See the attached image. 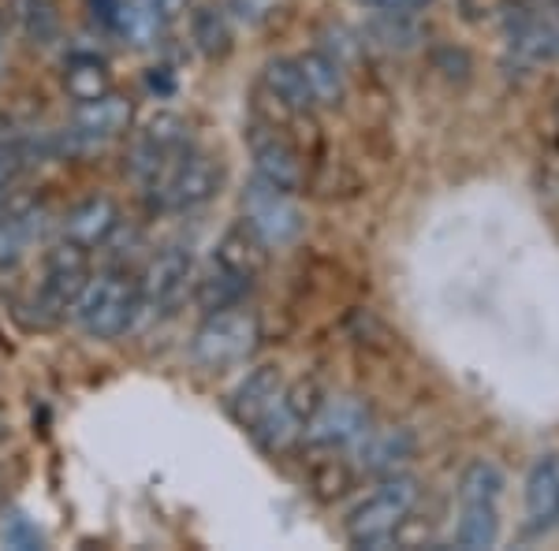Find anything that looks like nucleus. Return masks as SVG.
<instances>
[{
    "mask_svg": "<svg viewBox=\"0 0 559 551\" xmlns=\"http://www.w3.org/2000/svg\"><path fill=\"white\" fill-rule=\"evenodd\" d=\"M261 86H265V94L273 97L280 108H287V112H310L313 108V94L299 71V60H292V57L265 60V68H261Z\"/></svg>",
    "mask_w": 559,
    "mask_h": 551,
    "instance_id": "6ab92c4d",
    "label": "nucleus"
},
{
    "mask_svg": "<svg viewBox=\"0 0 559 551\" xmlns=\"http://www.w3.org/2000/svg\"><path fill=\"white\" fill-rule=\"evenodd\" d=\"M250 284H254V279L231 273V268H224L221 261H213V265L205 268L202 276H194L191 295H194L198 310L216 313V310H228V306H239L242 295L250 291Z\"/></svg>",
    "mask_w": 559,
    "mask_h": 551,
    "instance_id": "4be33fe9",
    "label": "nucleus"
},
{
    "mask_svg": "<svg viewBox=\"0 0 559 551\" xmlns=\"http://www.w3.org/2000/svg\"><path fill=\"white\" fill-rule=\"evenodd\" d=\"M150 4H153V12L160 15V23L168 26V23H176L187 8H191V0H150Z\"/></svg>",
    "mask_w": 559,
    "mask_h": 551,
    "instance_id": "2f4dec72",
    "label": "nucleus"
},
{
    "mask_svg": "<svg viewBox=\"0 0 559 551\" xmlns=\"http://www.w3.org/2000/svg\"><path fill=\"white\" fill-rule=\"evenodd\" d=\"M526 514L534 529H548L559 522V455L537 458L526 477Z\"/></svg>",
    "mask_w": 559,
    "mask_h": 551,
    "instance_id": "f3484780",
    "label": "nucleus"
},
{
    "mask_svg": "<svg viewBox=\"0 0 559 551\" xmlns=\"http://www.w3.org/2000/svg\"><path fill=\"white\" fill-rule=\"evenodd\" d=\"M160 31H165V23L153 12L150 0H120L108 34H116V38L134 45V49H150V45H157Z\"/></svg>",
    "mask_w": 559,
    "mask_h": 551,
    "instance_id": "b1692460",
    "label": "nucleus"
},
{
    "mask_svg": "<svg viewBox=\"0 0 559 551\" xmlns=\"http://www.w3.org/2000/svg\"><path fill=\"white\" fill-rule=\"evenodd\" d=\"M421 500V488L414 477L392 474L377 488L373 495H366L347 518V540L355 548H384L395 540L403 522L411 518L414 507Z\"/></svg>",
    "mask_w": 559,
    "mask_h": 551,
    "instance_id": "7ed1b4c3",
    "label": "nucleus"
},
{
    "mask_svg": "<svg viewBox=\"0 0 559 551\" xmlns=\"http://www.w3.org/2000/svg\"><path fill=\"white\" fill-rule=\"evenodd\" d=\"M60 83H64L71 101L86 105V101H97V97L112 94V71H108V64L97 52H71Z\"/></svg>",
    "mask_w": 559,
    "mask_h": 551,
    "instance_id": "aec40b11",
    "label": "nucleus"
},
{
    "mask_svg": "<svg viewBox=\"0 0 559 551\" xmlns=\"http://www.w3.org/2000/svg\"><path fill=\"white\" fill-rule=\"evenodd\" d=\"M548 4H556V8H559V0H548Z\"/></svg>",
    "mask_w": 559,
    "mask_h": 551,
    "instance_id": "f704fd0d",
    "label": "nucleus"
},
{
    "mask_svg": "<svg viewBox=\"0 0 559 551\" xmlns=\"http://www.w3.org/2000/svg\"><path fill=\"white\" fill-rule=\"evenodd\" d=\"M242 224H247L269 250L292 247L306 228L302 209L292 202V194L261 183L258 176H254V183L242 191Z\"/></svg>",
    "mask_w": 559,
    "mask_h": 551,
    "instance_id": "0eeeda50",
    "label": "nucleus"
},
{
    "mask_svg": "<svg viewBox=\"0 0 559 551\" xmlns=\"http://www.w3.org/2000/svg\"><path fill=\"white\" fill-rule=\"evenodd\" d=\"M45 228V205L34 197H12L0 205V268L20 265Z\"/></svg>",
    "mask_w": 559,
    "mask_h": 551,
    "instance_id": "4468645a",
    "label": "nucleus"
},
{
    "mask_svg": "<svg viewBox=\"0 0 559 551\" xmlns=\"http://www.w3.org/2000/svg\"><path fill=\"white\" fill-rule=\"evenodd\" d=\"M191 41L198 45V52L210 60H224L231 52V31L228 20H224L221 8L202 4L191 12Z\"/></svg>",
    "mask_w": 559,
    "mask_h": 551,
    "instance_id": "a878e982",
    "label": "nucleus"
},
{
    "mask_svg": "<svg viewBox=\"0 0 559 551\" xmlns=\"http://www.w3.org/2000/svg\"><path fill=\"white\" fill-rule=\"evenodd\" d=\"M519 20L508 23V45L522 64H556L559 60V23L519 8Z\"/></svg>",
    "mask_w": 559,
    "mask_h": 551,
    "instance_id": "dca6fc26",
    "label": "nucleus"
},
{
    "mask_svg": "<svg viewBox=\"0 0 559 551\" xmlns=\"http://www.w3.org/2000/svg\"><path fill=\"white\" fill-rule=\"evenodd\" d=\"M366 31H369V38H373L377 45H384V49H411V45H418V38H421V26L414 20H407V12L377 15Z\"/></svg>",
    "mask_w": 559,
    "mask_h": 551,
    "instance_id": "c85d7f7f",
    "label": "nucleus"
},
{
    "mask_svg": "<svg viewBox=\"0 0 559 551\" xmlns=\"http://www.w3.org/2000/svg\"><path fill=\"white\" fill-rule=\"evenodd\" d=\"M258 343V318L254 310L228 306V310L205 313L191 339V358L202 369H228L242 361Z\"/></svg>",
    "mask_w": 559,
    "mask_h": 551,
    "instance_id": "20e7f679",
    "label": "nucleus"
},
{
    "mask_svg": "<svg viewBox=\"0 0 559 551\" xmlns=\"http://www.w3.org/2000/svg\"><path fill=\"white\" fill-rule=\"evenodd\" d=\"M0 64H4V57H0Z\"/></svg>",
    "mask_w": 559,
    "mask_h": 551,
    "instance_id": "c9c22d12",
    "label": "nucleus"
},
{
    "mask_svg": "<svg viewBox=\"0 0 559 551\" xmlns=\"http://www.w3.org/2000/svg\"><path fill=\"white\" fill-rule=\"evenodd\" d=\"M90 276H94L90 273V250L71 239H60L57 247L45 254V279H41V291H38L41 310L49 313V318L75 313Z\"/></svg>",
    "mask_w": 559,
    "mask_h": 551,
    "instance_id": "1a4fd4ad",
    "label": "nucleus"
},
{
    "mask_svg": "<svg viewBox=\"0 0 559 551\" xmlns=\"http://www.w3.org/2000/svg\"><path fill=\"white\" fill-rule=\"evenodd\" d=\"M116 4H120V0H86L90 15H94V20L105 26V31H112V15H116Z\"/></svg>",
    "mask_w": 559,
    "mask_h": 551,
    "instance_id": "473e14b6",
    "label": "nucleus"
},
{
    "mask_svg": "<svg viewBox=\"0 0 559 551\" xmlns=\"http://www.w3.org/2000/svg\"><path fill=\"white\" fill-rule=\"evenodd\" d=\"M221 165L210 153L183 146L142 191H146V202L157 213H187L213 202L216 191H221Z\"/></svg>",
    "mask_w": 559,
    "mask_h": 551,
    "instance_id": "f03ea898",
    "label": "nucleus"
},
{
    "mask_svg": "<svg viewBox=\"0 0 559 551\" xmlns=\"http://www.w3.org/2000/svg\"><path fill=\"white\" fill-rule=\"evenodd\" d=\"M131 116L134 108L128 97L112 94L97 97V101H86L75 108L71 123L64 131H57V146L60 153H90V149H102L112 139H120L123 131L131 128Z\"/></svg>",
    "mask_w": 559,
    "mask_h": 551,
    "instance_id": "6e6552de",
    "label": "nucleus"
},
{
    "mask_svg": "<svg viewBox=\"0 0 559 551\" xmlns=\"http://www.w3.org/2000/svg\"><path fill=\"white\" fill-rule=\"evenodd\" d=\"M321 399H324V395H321L318 381H299V384L284 387V392L273 399V406H269V410L261 414L254 424H250V432H254V444L261 451H269V455L287 451L295 440H302L306 421H310V414L318 410Z\"/></svg>",
    "mask_w": 559,
    "mask_h": 551,
    "instance_id": "423d86ee",
    "label": "nucleus"
},
{
    "mask_svg": "<svg viewBox=\"0 0 559 551\" xmlns=\"http://www.w3.org/2000/svg\"><path fill=\"white\" fill-rule=\"evenodd\" d=\"M0 537H4L12 548H38L41 544V532L34 529L23 514H12V518L4 522V529H0Z\"/></svg>",
    "mask_w": 559,
    "mask_h": 551,
    "instance_id": "c756f323",
    "label": "nucleus"
},
{
    "mask_svg": "<svg viewBox=\"0 0 559 551\" xmlns=\"http://www.w3.org/2000/svg\"><path fill=\"white\" fill-rule=\"evenodd\" d=\"M20 168H23L20 153L4 142V146H0V205L8 202V194H12V183H15V176H20Z\"/></svg>",
    "mask_w": 559,
    "mask_h": 551,
    "instance_id": "7c9ffc66",
    "label": "nucleus"
},
{
    "mask_svg": "<svg viewBox=\"0 0 559 551\" xmlns=\"http://www.w3.org/2000/svg\"><path fill=\"white\" fill-rule=\"evenodd\" d=\"M183 146H191V142H187V120H183V116L168 112V108L153 112L150 120L142 123V131L134 134V142H131V160H128L131 179L146 187L150 179L157 176V171L165 168Z\"/></svg>",
    "mask_w": 559,
    "mask_h": 551,
    "instance_id": "9b49d317",
    "label": "nucleus"
},
{
    "mask_svg": "<svg viewBox=\"0 0 559 551\" xmlns=\"http://www.w3.org/2000/svg\"><path fill=\"white\" fill-rule=\"evenodd\" d=\"M503 469L489 458H474L459 477V503H496L503 495Z\"/></svg>",
    "mask_w": 559,
    "mask_h": 551,
    "instance_id": "bb28decb",
    "label": "nucleus"
},
{
    "mask_svg": "<svg viewBox=\"0 0 559 551\" xmlns=\"http://www.w3.org/2000/svg\"><path fill=\"white\" fill-rule=\"evenodd\" d=\"M12 20L20 23V31L34 41H52L57 38V4L52 0H12Z\"/></svg>",
    "mask_w": 559,
    "mask_h": 551,
    "instance_id": "cd10ccee",
    "label": "nucleus"
},
{
    "mask_svg": "<svg viewBox=\"0 0 559 551\" xmlns=\"http://www.w3.org/2000/svg\"><path fill=\"white\" fill-rule=\"evenodd\" d=\"M247 146H250V160H254V176L261 183L276 187V191H287V194L299 191L306 179L302 157L276 128H250Z\"/></svg>",
    "mask_w": 559,
    "mask_h": 551,
    "instance_id": "f8f14e48",
    "label": "nucleus"
},
{
    "mask_svg": "<svg viewBox=\"0 0 559 551\" xmlns=\"http://www.w3.org/2000/svg\"><path fill=\"white\" fill-rule=\"evenodd\" d=\"M71 318L90 339H120L139 321V279L128 268H105L90 276Z\"/></svg>",
    "mask_w": 559,
    "mask_h": 551,
    "instance_id": "f257e3e1",
    "label": "nucleus"
},
{
    "mask_svg": "<svg viewBox=\"0 0 559 551\" xmlns=\"http://www.w3.org/2000/svg\"><path fill=\"white\" fill-rule=\"evenodd\" d=\"M369 8H381V12H414V8H426L429 0H362Z\"/></svg>",
    "mask_w": 559,
    "mask_h": 551,
    "instance_id": "72a5a7b5",
    "label": "nucleus"
},
{
    "mask_svg": "<svg viewBox=\"0 0 559 551\" xmlns=\"http://www.w3.org/2000/svg\"><path fill=\"white\" fill-rule=\"evenodd\" d=\"M194 287V257L187 247H168L146 265L139 276V313L165 321L191 298Z\"/></svg>",
    "mask_w": 559,
    "mask_h": 551,
    "instance_id": "39448f33",
    "label": "nucleus"
},
{
    "mask_svg": "<svg viewBox=\"0 0 559 551\" xmlns=\"http://www.w3.org/2000/svg\"><path fill=\"white\" fill-rule=\"evenodd\" d=\"M373 424V406L362 395H324L310 414L302 440L310 447H350Z\"/></svg>",
    "mask_w": 559,
    "mask_h": 551,
    "instance_id": "9d476101",
    "label": "nucleus"
},
{
    "mask_svg": "<svg viewBox=\"0 0 559 551\" xmlns=\"http://www.w3.org/2000/svg\"><path fill=\"white\" fill-rule=\"evenodd\" d=\"M295 60H299V71L313 94V105H324V108L344 105L347 79H344V68H340L329 52H302V57H295Z\"/></svg>",
    "mask_w": 559,
    "mask_h": 551,
    "instance_id": "5701e85b",
    "label": "nucleus"
},
{
    "mask_svg": "<svg viewBox=\"0 0 559 551\" xmlns=\"http://www.w3.org/2000/svg\"><path fill=\"white\" fill-rule=\"evenodd\" d=\"M414 447H418V440H414L407 424H388V429H373L369 424L362 436L355 440V458L362 474L392 477L414 458Z\"/></svg>",
    "mask_w": 559,
    "mask_h": 551,
    "instance_id": "ddd939ff",
    "label": "nucleus"
},
{
    "mask_svg": "<svg viewBox=\"0 0 559 551\" xmlns=\"http://www.w3.org/2000/svg\"><path fill=\"white\" fill-rule=\"evenodd\" d=\"M500 540V514L496 503H459L455 544L466 551H485Z\"/></svg>",
    "mask_w": 559,
    "mask_h": 551,
    "instance_id": "393cba45",
    "label": "nucleus"
},
{
    "mask_svg": "<svg viewBox=\"0 0 559 551\" xmlns=\"http://www.w3.org/2000/svg\"><path fill=\"white\" fill-rule=\"evenodd\" d=\"M265 257H269V247L242 220L236 228L224 231L213 250V261H221L224 268H231V273H239L247 279H254L261 268H265Z\"/></svg>",
    "mask_w": 559,
    "mask_h": 551,
    "instance_id": "412c9836",
    "label": "nucleus"
},
{
    "mask_svg": "<svg viewBox=\"0 0 559 551\" xmlns=\"http://www.w3.org/2000/svg\"><path fill=\"white\" fill-rule=\"evenodd\" d=\"M120 231V205L105 194H94L79 202L64 220V239L79 242L86 250L108 247V239Z\"/></svg>",
    "mask_w": 559,
    "mask_h": 551,
    "instance_id": "2eb2a0df",
    "label": "nucleus"
},
{
    "mask_svg": "<svg viewBox=\"0 0 559 551\" xmlns=\"http://www.w3.org/2000/svg\"><path fill=\"white\" fill-rule=\"evenodd\" d=\"M284 392V376H280L276 366H258L254 373H247L239 381V387L231 392V418L239 424H254L261 414L273 406L276 395Z\"/></svg>",
    "mask_w": 559,
    "mask_h": 551,
    "instance_id": "a211bd4d",
    "label": "nucleus"
}]
</instances>
